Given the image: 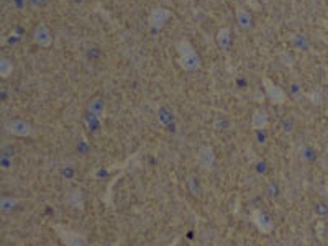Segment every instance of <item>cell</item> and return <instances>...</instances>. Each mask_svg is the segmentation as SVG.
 <instances>
[{"label": "cell", "instance_id": "cell-1", "mask_svg": "<svg viewBox=\"0 0 328 246\" xmlns=\"http://www.w3.org/2000/svg\"><path fill=\"white\" fill-rule=\"evenodd\" d=\"M176 53H177V64L184 71H195L200 68V58L195 48L187 39L176 41Z\"/></svg>", "mask_w": 328, "mask_h": 246}, {"label": "cell", "instance_id": "cell-2", "mask_svg": "<svg viewBox=\"0 0 328 246\" xmlns=\"http://www.w3.org/2000/svg\"><path fill=\"white\" fill-rule=\"evenodd\" d=\"M53 230L61 238L64 246H85V243H87V236L76 232V230H69L62 225H53Z\"/></svg>", "mask_w": 328, "mask_h": 246}, {"label": "cell", "instance_id": "cell-3", "mask_svg": "<svg viewBox=\"0 0 328 246\" xmlns=\"http://www.w3.org/2000/svg\"><path fill=\"white\" fill-rule=\"evenodd\" d=\"M263 87L266 91V95L269 97V100L272 104H286L287 102V94L283 91V87H279L277 84H274L268 77H263Z\"/></svg>", "mask_w": 328, "mask_h": 246}, {"label": "cell", "instance_id": "cell-4", "mask_svg": "<svg viewBox=\"0 0 328 246\" xmlns=\"http://www.w3.org/2000/svg\"><path fill=\"white\" fill-rule=\"evenodd\" d=\"M171 18V12L164 7H153L148 15V25L153 30H161Z\"/></svg>", "mask_w": 328, "mask_h": 246}, {"label": "cell", "instance_id": "cell-5", "mask_svg": "<svg viewBox=\"0 0 328 246\" xmlns=\"http://www.w3.org/2000/svg\"><path fill=\"white\" fill-rule=\"evenodd\" d=\"M5 128L10 135H13V137H20V138H27L33 133L31 125L25 120H10V122H7Z\"/></svg>", "mask_w": 328, "mask_h": 246}, {"label": "cell", "instance_id": "cell-6", "mask_svg": "<svg viewBox=\"0 0 328 246\" xmlns=\"http://www.w3.org/2000/svg\"><path fill=\"white\" fill-rule=\"evenodd\" d=\"M251 221L256 225V228L260 230L261 233H271L272 232V221H271V218L263 210H260V209H256V210L251 212Z\"/></svg>", "mask_w": 328, "mask_h": 246}, {"label": "cell", "instance_id": "cell-7", "mask_svg": "<svg viewBox=\"0 0 328 246\" xmlns=\"http://www.w3.org/2000/svg\"><path fill=\"white\" fill-rule=\"evenodd\" d=\"M33 41L35 44H38L40 48H50L53 43V38H51V31L50 28L44 25V23H40L35 31H33Z\"/></svg>", "mask_w": 328, "mask_h": 246}, {"label": "cell", "instance_id": "cell-8", "mask_svg": "<svg viewBox=\"0 0 328 246\" xmlns=\"http://www.w3.org/2000/svg\"><path fill=\"white\" fill-rule=\"evenodd\" d=\"M197 161H199V166L202 169L205 171H210L214 168V163H215V153L214 149L210 146H202L199 149V156H197Z\"/></svg>", "mask_w": 328, "mask_h": 246}, {"label": "cell", "instance_id": "cell-9", "mask_svg": "<svg viewBox=\"0 0 328 246\" xmlns=\"http://www.w3.org/2000/svg\"><path fill=\"white\" fill-rule=\"evenodd\" d=\"M64 202L73 209H82L84 207V194L81 189H69L64 195Z\"/></svg>", "mask_w": 328, "mask_h": 246}, {"label": "cell", "instance_id": "cell-10", "mask_svg": "<svg viewBox=\"0 0 328 246\" xmlns=\"http://www.w3.org/2000/svg\"><path fill=\"white\" fill-rule=\"evenodd\" d=\"M235 15H237V21H238V27L243 30V31H248L249 28H251V15H249V12L246 9H243V7H237V10H235Z\"/></svg>", "mask_w": 328, "mask_h": 246}, {"label": "cell", "instance_id": "cell-11", "mask_svg": "<svg viewBox=\"0 0 328 246\" xmlns=\"http://www.w3.org/2000/svg\"><path fill=\"white\" fill-rule=\"evenodd\" d=\"M268 123H269V115H268L266 110H263V108L256 110V112L253 114V117H251V126H253V128L263 130V128H266Z\"/></svg>", "mask_w": 328, "mask_h": 246}, {"label": "cell", "instance_id": "cell-12", "mask_svg": "<svg viewBox=\"0 0 328 246\" xmlns=\"http://www.w3.org/2000/svg\"><path fill=\"white\" fill-rule=\"evenodd\" d=\"M215 39H217L218 48H220V50H223V51H226L230 48V44H231V30L226 28V27L220 28V30L217 31Z\"/></svg>", "mask_w": 328, "mask_h": 246}, {"label": "cell", "instance_id": "cell-13", "mask_svg": "<svg viewBox=\"0 0 328 246\" xmlns=\"http://www.w3.org/2000/svg\"><path fill=\"white\" fill-rule=\"evenodd\" d=\"M12 71H13V66H12L10 59L7 56H0V76L4 79L9 77L12 74Z\"/></svg>", "mask_w": 328, "mask_h": 246}, {"label": "cell", "instance_id": "cell-14", "mask_svg": "<svg viewBox=\"0 0 328 246\" xmlns=\"http://www.w3.org/2000/svg\"><path fill=\"white\" fill-rule=\"evenodd\" d=\"M89 112L93 115V117H100L104 114V104H102V100H99V99H93L90 104H89Z\"/></svg>", "mask_w": 328, "mask_h": 246}, {"label": "cell", "instance_id": "cell-15", "mask_svg": "<svg viewBox=\"0 0 328 246\" xmlns=\"http://www.w3.org/2000/svg\"><path fill=\"white\" fill-rule=\"evenodd\" d=\"M322 95H323V94H322V91H320V89H315L314 92H310V94H309V99H310L312 102H314V104H322Z\"/></svg>", "mask_w": 328, "mask_h": 246}, {"label": "cell", "instance_id": "cell-16", "mask_svg": "<svg viewBox=\"0 0 328 246\" xmlns=\"http://www.w3.org/2000/svg\"><path fill=\"white\" fill-rule=\"evenodd\" d=\"M17 204V200H13V199H2V212H10L13 205Z\"/></svg>", "mask_w": 328, "mask_h": 246}, {"label": "cell", "instance_id": "cell-17", "mask_svg": "<svg viewBox=\"0 0 328 246\" xmlns=\"http://www.w3.org/2000/svg\"><path fill=\"white\" fill-rule=\"evenodd\" d=\"M41 2H43V0H30V4H33L35 7H40Z\"/></svg>", "mask_w": 328, "mask_h": 246}]
</instances>
